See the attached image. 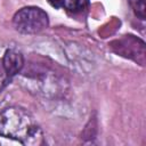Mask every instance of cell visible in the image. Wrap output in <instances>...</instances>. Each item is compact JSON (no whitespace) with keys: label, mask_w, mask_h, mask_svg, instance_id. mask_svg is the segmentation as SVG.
<instances>
[{"label":"cell","mask_w":146,"mask_h":146,"mask_svg":"<svg viewBox=\"0 0 146 146\" xmlns=\"http://www.w3.org/2000/svg\"><path fill=\"white\" fill-rule=\"evenodd\" d=\"M0 136L29 146L43 144L42 130L33 115L18 106H10L0 111Z\"/></svg>","instance_id":"cell-1"},{"label":"cell","mask_w":146,"mask_h":146,"mask_svg":"<svg viewBox=\"0 0 146 146\" xmlns=\"http://www.w3.org/2000/svg\"><path fill=\"white\" fill-rule=\"evenodd\" d=\"M13 24L16 31L23 34H35L48 27L49 19L47 13L34 6L19 9L13 17Z\"/></svg>","instance_id":"cell-2"},{"label":"cell","mask_w":146,"mask_h":146,"mask_svg":"<svg viewBox=\"0 0 146 146\" xmlns=\"http://www.w3.org/2000/svg\"><path fill=\"white\" fill-rule=\"evenodd\" d=\"M23 55L14 49H8L3 56V67L8 78L16 75L23 67Z\"/></svg>","instance_id":"cell-3"},{"label":"cell","mask_w":146,"mask_h":146,"mask_svg":"<svg viewBox=\"0 0 146 146\" xmlns=\"http://www.w3.org/2000/svg\"><path fill=\"white\" fill-rule=\"evenodd\" d=\"M88 5V0H62L60 8H64L72 13H79L83 10Z\"/></svg>","instance_id":"cell-4"},{"label":"cell","mask_w":146,"mask_h":146,"mask_svg":"<svg viewBox=\"0 0 146 146\" xmlns=\"http://www.w3.org/2000/svg\"><path fill=\"white\" fill-rule=\"evenodd\" d=\"M131 8L133 9L135 15L140 18V19H145L146 17V5H145V0H129Z\"/></svg>","instance_id":"cell-5"},{"label":"cell","mask_w":146,"mask_h":146,"mask_svg":"<svg viewBox=\"0 0 146 146\" xmlns=\"http://www.w3.org/2000/svg\"><path fill=\"white\" fill-rule=\"evenodd\" d=\"M48 2L55 7V8H60V3H62V0H48Z\"/></svg>","instance_id":"cell-6"}]
</instances>
